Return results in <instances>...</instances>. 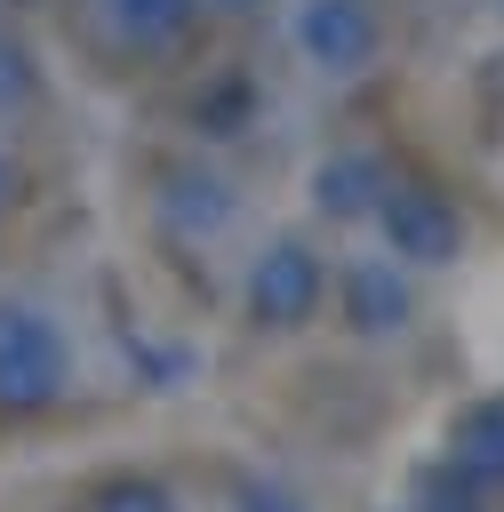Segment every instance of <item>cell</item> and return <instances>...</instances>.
I'll use <instances>...</instances> for the list:
<instances>
[{
	"label": "cell",
	"mask_w": 504,
	"mask_h": 512,
	"mask_svg": "<svg viewBox=\"0 0 504 512\" xmlns=\"http://www.w3.org/2000/svg\"><path fill=\"white\" fill-rule=\"evenodd\" d=\"M32 88H40V72H32V48L0 32V120H16V112L32 104Z\"/></svg>",
	"instance_id": "cell-11"
},
{
	"label": "cell",
	"mask_w": 504,
	"mask_h": 512,
	"mask_svg": "<svg viewBox=\"0 0 504 512\" xmlns=\"http://www.w3.org/2000/svg\"><path fill=\"white\" fill-rule=\"evenodd\" d=\"M368 224L384 232V256H392L400 272H440V264L464 256V216H456V200L432 192V184H416V176H392Z\"/></svg>",
	"instance_id": "cell-2"
},
{
	"label": "cell",
	"mask_w": 504,
	"mask_h": 512,
	"mask_svg": "<svg viewBox=\"0 0 504 512\" xmlns=\"http://www.w3.org/2000/svg\"><path fill=\"white\" fill-rule=\"evenodd\" d=\"M96 512H176V496H168L160 480H112V488L96 496Z\"/></svg>",
	"instance_id": "cell-13"
},
{
	"label": "cell",
	"mask_w": 504,
	"mask_h": 512,
	"mask_svg": "<svg viewBox=\"0 0 504 512\" xmlns=\"http://www.w3.org/2000/svg\"><path fill=\"white\" fill-rule=\"evenodd\" d=\"M384 184H392V168H384L376 152L344 144V152H328V160L312 168V208H320L328 224H360V216H376Z\"/></svg>",
	"instance_id": "cell-7"
},
{
	"label": "cell",
	"mask_w": 504,
	"mask_h": 512,
	"mask_svg": "<svg viewBox=\"0 0 504 512\" xmlns=\"http://www.w3.org/2000/svg\"><path fill=\"white\" fill-rule=\"evenodd\" d=\"M8 200H16V160L0 152V208H8Z\"/></svg>",
	"instance_id": "cell-15"
},
{
	"label": "cell",
	"mask_w": 504,
	"mask_h": 512,
	"mask_svg": "<svg viewBox=\"0 0 504 512\" xmlns=\"http://www.w3.org/2000/svg\"><path fill=\"white\" fill-rule=\"evenodd\" d=\"M240 304H248V328H264V336H288V328L320 320V304H328V256H320L312 240H296V232L272 240V248L248 264Z\"/></svg>",
	"instance_id": "cell-3"
},
{
	"label": "cell",
	"mask_w": 504,
	"mask_h": 512,
	"mask_svg": "<svg viewBox=\"0 0 504 512\" xmlns=\"http://www.w3.org/2000/svg\"><path fill=\"white\" fill-rule=\"evenodd\" d=\"M192 120H200V136H240V120H248V88H240V80L208 88V96L192 104Z\"/></svg>",
	"instance_id": "cell-12"
},
{
	"label": "cell",
	"mask_w": 504,
	"mask_h": 512,
	"mask_svg": "<svg viewBox=\"0 0 504 512\" xmlns=\"http://www.w3.org/2000/svg\"><path fill=\"white\" fill-rule=\"evenodd\" d=\"M328 288H336V320L368 344H392V336L416 328V280L392 256H352V264L328 272Z\"/></svg>",
	"instance_id": "cell-4"
},
{
	"label": "cell",
	"mask_w": 504,
	"mask_h": 512,
	"mask_svg": "<svg viewBox=\"0 0 504 512\" xmlns=\"http://www.w3.org/2000/svg\"><path fill=\"white\" fill-rule=\"evenodd\" d=\"M160 216L184 232V240H216L232 216H240V192L216 176V168H200V160H176V168H160Z\"/></svg>",
	"instance_id": "cell-6"
},
{
	"label": "cell",
	"mask_w": 504,
	"mask_h": 512,
	"mask_svg": "<svg viewBox=\"0 0 504 512\" xmlns=\"http://www.w3.org/2000/svg\"><path fill=\"white\" fill-rule=\"evenodd\" d=\"M240 512H304V496L280 488L272 472H256V480H240Z\"/></svg>",
	"instance_id": "cell-14"
},
{
	"label": "cell",
	"mask_w": 504,
	"mask_h": 512,
	"mask_svg": "<svg viewBox=\"0 0 504 512\" xmlns=\"http://www.w3.org/2000/svg\"><path fill=\"white\" fill-rule=\"evenodd\" d=\"M96 8H104V24H112L128 48H168V40H184L192 16H200V0H96Z\"/></svg>",
	"instance_id": "cell-9"
},
{
	"label": "cell",
	"mask_w": 504,
	"mask_h": 512,
	"mask_svg": "<svg viewBox=\"0 0 504 512\" xmlns=\"http://www.w3.org/2000/svg\"><path fill=\"white\" fill-rule=\"evenodd\" d=\"M448 464L480 488H504V392L496 400H472L456 424H448Z\"/></svg>",
	"instance_id": "cell-8"
},
{
	"label": "cell",
	"mask_w": 504,
	"mask_h": 512,
	"mask_svg": "<svg viewBox=\"0 0 504 512\" xmlns=\"http://www.w3.org/2000/svg\"><path fill=\"white\" fill-rule=\"evenodd\" d=\"M408 512H480V480H464V472L440 456V464H424V472H416Z\"/></svg>",
	"instance_id": "cell-10"
},
{
	"label": "cell",
	"mask_w": 504,
	"mask_h": 512,
	"mask_svg": "<svg viewBox=\"0 0 504 512\" xmlns=\"http://www.w3.org/2000/svg\"><path fill=\"white\" fill-rule=\"evenodd\" d=\"M400 512H408V504H400Z\"/></svg>",
	"instance_id": "cell-16"
},
{
	"label": "cell",
	"mask_w": 504,
	"mask_h": 512,
	"mask_svg": "<svg viewBox=\"0 0 504 512\" xmlns=\"http://www.w3.org/2000/svg\"><path fill=\"white\" fill-rule=\"evenodd\" d=\"M288 32H296L304 64L328 72V80L368 72L376 48H384V16H376L368 0H296V24H288Z\"/></svg>",
	"instance_id": "cell-5"
},
{
	"label": "cell",
	"mask_w": 504,
	"mask_h": 512,
	"mask_svg": "<svg viewBox=\"0 0 504 512\" xmlns=\"http://www.w3.org/2000/svg\"><path fill=\"white\" fill-rule=\"evenodd\" d=\"M72 400V336L56 312L0 296V408L8 416H40Z\"/></svg>",
	"instance_id": "cell-1"
}]
</instances>
